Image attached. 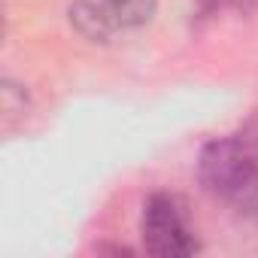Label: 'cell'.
Masks as SVG:
<instances>
[{"label": "cell", "mask_w": 258, "mask_h": 258, "mask_svg": "<svg viewBox=\"0 0 258 258\" xmlns=\"http://www.w3.org/2000/svg\"><path fill=\"white\" fill-rule=\"evenodd\" d=\"M143 249L158 258H185L198 252L195 225L185 213V204L176 195H152L143 207L140 219Z\"/></svg>", "instance_id": "cell-2"}, {"label": "cell", "mask_w": 258, "mask_h": 258, "mask_svg": "<svg viewBox=\"0 0 258 258\" xmlns=\"http://www.w3.org/2000/svg\"><path fill=\"white\" fill-rule=\"evenodd\" d=\"M152 10L155 0H79L70 10V19L88 40H106L115 31L143 25Z\"/></svg>", "instance_id": "cell-3"}, {"label": "cell", "mask_w": 258, "mask_h": 258, "mask_svg": "<svg viewBox=\"0 0 258 258\" xmlns=\"http://www.w3.org/2000/svg\"><path fill=\"white\" fill-rule=\"evenodd\" d=\"M255 4V0H198V10L204 13V16H216V13H228V10H249Z\"/></svg>", "instance_id": "cell-4"}, {"label": "cell", "mask_w": 258, "mask_h": 258, "mask_svg": "<svg viewBox=\"0 0 258 258\" xmlns=\"http://www.w3.org/2000/svg\"><path fill=\"white\" fill-rule=\"evenodd\" d=\"M198 176L216 201L258 219V118L210 140L198 158Z\"/></svg>", "instance_id": "cell-1"}]
</instances>
